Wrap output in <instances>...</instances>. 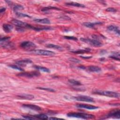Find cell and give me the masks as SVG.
I'll use <instances>...</instances> for the list:
<instances>
[{"label":"cell","mask_w":120,"mask_h":120,"mask_svg":"<svg viewBox=\"0 0 120 120\" xmlns=\"http://www.w3.org/2000/svg\"><path fill=\"white\" fill-rule=\"evenodd\" d=\"M2 28L4 31L6 33L10 32L13 29V27L11 25L9 24H6V23L3 24Z\"/></svg>","instance_id":"d6986e66"},{"label":"cell","mask_w":120,"mask_h":120,"mask_svg":"<svg viewBox=\"0 0 120 120\" xmlns=\"http://www.w3.org/2000/svg\"><path fill=\"white\" fill-rule=\"evenodd\" d=\"M32 61L30 59H25V60H19L15 62L16 64L21 66H25L26 65L32 63Z\"/></svg>","instance_id":"5bb4252c"},{"label":"cell","mask_w":120,"mask_h":120,"mask_svg":"<svg viewBox=\"0 0 120 120\" xmlns=\"http://www.w3.org/2000/svg\"><path fill=\"white\" fill-rule=\"evenodd\" d=\"M109 57L112 59H114L115 60H120V54H119V52L114 53L112 55L110 56Z\"/></svg>","instance_id":"83f0119b"},{"label":"cell","mask_w":120,"mask_h":120,"mask_svg":"<svg viewBox=\"0 0 120 120\" xmlns=\"http://www.w3.org/2000/svg\"><path fill=\"white\" fill-rule=\"evenodd\" d=\"M33 67L36 68L38 70H39L40 71H42L44 72H45V73H50V70L47 68L44 67H41V66H37V65H34L33 66Z\"/></svg>","instance_id":"44dd1931"},{"label":"cell","mask_w":120,"mask_h":120,"mask_svg":"<svg viewBox=\"0 0 120 120\" xmlns=\"http://www.w3.org/2000/svg\"><path fill=\"white\" fill-rule=\"evenodd\" d=\"M64 38L67 39L73 40H77V38L76 37L73 36H64Z\"/></svg>","instance_id":"836d02e7"},{"label":"cell","mask_w":120,"mask_h":120,"mask_svg":"<svg viewBox=\"0 0 120 120\" xmlns=\"http://www.w3.org/2000/svg\"><path fill=\"white\" fill-rule=\"evenodd\" d=\"M49 119L50 120H54V119H59V118H55V117H51L49 118Z\"/></svg>","instance_id":"74e56055"},{"label":"cell","mask_w":120,"mask_h":120,"mask_svg":"<svg viewBox=\"0 0 120 120\" xmlns=\"http://www.w3.org/2000/svg\"><path fill=\"white\" fill-rule=\"evenodd\" d=\"M76 106L78 108H85L86 109L89 110H95L98 108V107L91 105H88V104H76Z\"/></svg>","instance_id":"8fae6325"},{"label":"cell","mask_w":120,"mask_h":120,"mask_svg":"<svg viewBox=\"0 0 120 120\" xmlns=\"http://www.w3.org/2000/svg\"><path fill=\"white\" fill-rule=\"evenodd\" d=\"M37 89L42 90H46L48 91H50V92H55V90L52 89L51 88H44V87H37Z\"/></svg>","instance_id":"4dcf8cb0"},{"label":"cell","mask_w":120,"mask_h":120,"mask_svg":"<svg viewBox=\"0 0 120 120\" xmlns=\"http://www.w3.org/2000/svg\"><path fill=\"white\" fill-rule=\"evenodd\" d=\"M33 21L36 22L43 23V24H50L51 23L50 20L46 18L43 19H34Z\"/></svg>","instance_id":"ac0fdd59"},{"label":"cell","mask_w":120,"mask_h":120,"mask_svg":"<svg viewBox=\"0 0 120 120\" xmlns=\"http://www.w3.org/2000/svg\"><path fill=\"white\" fill-rule=\"evenodd\" d=\"M92 93L94 94L107 96L111 98H119V94L117 92H114V91L101 90H95L92 91Z\"/></svg>","instance_id":"7a4b0ae2"},{"label":"cell","mask_w":120,"mask_h":120,"mask_svg":"<svg viewBox=\"0 0 120 120\" xmlns=\"http://www.w3.org/2000/svg\"><path fill=\"white\" fill-rule=\"evenodd\" d=\"M6 10V8H1L0 9V13H2L3 12H4Z\"/></svg>","instance_id":"8d00e7d4"},{"label":"cell","mask_w":120,"mask_h":120,"mask_svg":"<svg viewBox=\"0 0 120 120\" xmlns=\"http://www.w3.org/2000/svg\"><path fill=\"white\" fill-rule=\"evenodd\" d=\"M50 9H55V10H60V8H57V7H51V6H49V7H44L43 8H42L41 9V11H43V12H45V11H48Z\"/></svg>","instance_id":"4316f807"},{"label":"cell","mask_w":120,"mask_h":120,"mask_svg":"<svg viewBox=\"0 0 120 120\" xmlns=\"http://www.w3.org/2000/svg\"><path fill=\"white\" fill-rule=\"evenodd\" d=\"M22 106L25 108H28L29 109L35 110V111H40L41 110V108L38 105H32V104H23L22 105Z\"/></svg>","instance_id":"7c38bea8"},{"label":"cell","mask_w":120,"mask_h":120,"mask_svg":"<svg viewBox=\"0 0 120 120\" xmlns=\"http://www.w3.org/2000/svg\"><path fill=\"white\" fill-rule=\"evenodd\" d=\"M40 75V73L37 71H31L30 72H21L17 75V76L21 77H24L27 78H32L33 77L38 76Z\"/></svg>","instance_id":"ba28073f"},{"label":"cell","mask_w":120,"mask_h":120,"mask_svg":"<svg viewBox=\"0 0 120 120\" xmlns=\"http://www.w3.org/2000/svg\"><path fill=\"white\" fill-rule=\"evenodd\" d=\"M80 57L83 59H90L91 58H92V56H80Z\"/></svg>","instance_id":"d590c367"},{"label":"cell","mask_w":120,"mask_h":120,"mask_svg":"<svg viewBox=\"0 0 120 120\" xmlns=\"http://www.w3.org/2000/svg\"><path fill=\"white\" fill-rule=\"evenodd\" d=\"M89 71L92 72H96L98 73L101 71V69L100 67L96 66H90L87 68Z\"/></svg>","instance_id":"e0dca14e"},{"label":"cell","mask_w":120,"mask_h":120,"mask_svg":"<svg viewBox=\"0 0 120 120\" xmlns=\"http://www.w3.org/2000/svg\"><path fill=\"white\" fill-rule=\"evenodd\" d=\"M107 29L108 30L110 31H113L116 34L120 35V29L119 28L114 25H110L107 27Z\"/></svg>","instance_id":"4fadbf2b"},{"label":"cell","mask_w":120,"mask_h":120,"mask_svg":"<svg viewBox=\"0 0 120 120\" xmlns=\"http://www.w3.org/2000/svg\"><path fill=\"white\" fill-rule=\"evenodd\" d=\"M12 23L17 26V27H19V28H23L25 29V28H27V29H33L34 26L26 23L25 22H23L22 21H21L20 20H16V19H13L11 21Z\"/></svg>","instance_id":"277c9868"},{"label":"cell","mask_w":120,"mask_h":120,"mask_svg":"<svg viewBox=\"0 0 120 120\" xmlns=\"http://www.w3.org/2000/svg\"><path fill=\"white\" fill-rule=\"evenodd\" d=\"M67 115L69 117H74L83 119H92L95 118V116L94 115L82 112H71L68 113Z\"/></svg>","instance_id":"6da1fadb"},{"label":"cell","mask_w":120,"mask_h":120,"mask_svg":"<svg viewBox=\"0 0 120 120\" xmlns=\"http://www.w3.org/2000/svg\"><path fill=\"white\" fill-rule=\"evenodd\" d=\"M106 11L107 12H116L117 11V9H116L114 8L110 7V8H106Z\"/></svg>","instance_id":"1f68e13d"},{"label":"cell","mask_w":120,"mask_h":120,"mask_svg":"<svg viewBox=\"0 0 120 120\" xmlns=\"http://www.w3.org/2000/svg\"><path fill=\"white\" fill-rule=\"evenodd\" d=\"M68 82L72 84L73 85H75V86H80V85H82V84L81 83V82H80L76 81V80L73 79L68 80Z\"/></svg>","instance_id":"d4e9b609"},{"label":"cell","mask_w":120,"mask_h":120,"mask_svg":"<svg viewBox=\"0 0 120 120\" xmlns=\"http://www.w3.org/2000/svg\"><path fill=\"white\" fill-rule=\"evenodd\" d=\"M90 51V49L89 48H86L85 49H80L77 50L76 51H72V52H73L74 53H77V54H80V53H84L86 52H88Z\"/></svg>","instance_id":"603a6c76"},{"label":"cell","mask_w":120,"mask_h":120,"mask_svg":"<svg viewBox=\"0 0 120 120\" xmlns=\"http://www.w3.org/2000/svg\"><path fill=\"white\" fill-rule=\"evenodd\" d=\"M69 60L71 61H72L74 63H80L81 62V61L80 60H79L78 59H77L76 58H70L69 59Z\"/></svg>","instance_id":"e575fe53"},{"label":"cell","mask_w":120,"mask_h":120,"mask_svg":"<svg viewBox=\"0 0 120 120\" xmlns=\"http://www.w3.org/2000/svg\"><path fill=\"white\" fill-rule=\"evenodd\" d=\"M74 98L77 101H83L86 102H93L94 100L93 98L87 96H79L74 97Z\"/></svg>","instance_id":"9c48e42d"},{"label":"cell","mask_w":120,"mask_h":120,"mask_svg":"<svg viewBox=\"0 0 120 120\" xmlns=\"http://www.w3.org/2000/svg\"><path fill=\"white\" fill-rule=\"evenodd\" d=\"M102 24V22H84L82 23V25L86 27L90 28H93L97 25H99Z\"/></svg>","instance_id":"9a60e30c"},{"label":"cell","mask_w":120,"mask_h":120,"mask_svg":"<svg viewBox=\"0 0 120 120\" xmlns=\"http://www.w3.org/2000/svg\"><path fill=\"white\" fill-rule=\"evenodd\" d=\"M8 67H9L10 68H13L14 69H16V70H18L19 71H23V69L22 68H21L15 65H8Z\"/></svg>","instance_id":"f546056e"},{"label":"cell","mask_w":120,"mask_h":120,"mask_svg":"<svg viewBox=\"0 0 120 120\" xmlns=\"http://www.w3.org/2000/svg\"><path fill=\"white\" fill-rule=\"evenodd\" d=\"M20 46L24 49L29 50L31 52L35 50V48L36 47V45L31 41H25L21 43Z\"/></svg>","instance_id":"5b68a950"},{"label":"cell","mask_w":120,"mask_h":120,"mask_svg":"<svg viewBox=\"0 0 120 120\" xmlns=\"http://www.w3.org/2000/svg\"><path fill=\"white\" fill-rule=\"evenodd\" d=\"M10 37H5L3 38H0V45L1 46L6 49H13L14 47V45L12 43L9 42V39Z\"/></svg>","instance_id":"3957f363"},{"label":"cell","mask_w":120,"mask_h":120,"mask_svg":"<svg viewBox=\"0 0 120 120\" xmlns=\"http://www.w3.org/2000/svg\"><path fill=\"white\" fill-rule=\"evenodd\" d=\"M15 14H16V15L17 16V17H29V18H30L31 17L27 15V14H23V13H20V12H16L15 13Z\"/></svg>","instance_id":"f1b7e54d"},{"label":"cell","mask_w":120,"mask_h":120,"mask_svg":"<svg viewBox=\"0 0 120 120\" xmlns=\"http://www.w3.org/2000/svg\"><path fill=\"white\" fill-rule=\"evenodd\" d=\"M46 47H48V48H53L54 49H56L58 50H62V48L61 46L57 45H55V44H47L46 45Z\"/></svg>","instance_id":"7402d4cb"},{"label":"cell","mask_w":120,"mask_h":120,"mask_svg":"<svg viewBox=\"0 0 120 120\" xmlns=\"http://www.w3.org/2000/svg\"><path fill=\"white\" fill-rule=\"evenodd\" d=\"M36 119H41V120H47L48 119V116L43 113H40L39 114L35 115L34 116Z\"/></svg>","instance_id":"cb8c5ba5"},{"label":"cell","mask_w":120,"mask_h":120,"mask_svg":"<svg viewBox=\"0 0 120 120\" xmlns=\"http://www.w3.org/2000/svg\"><path fill=\"white\" fill-rule=\"evenodd\" d=\"M107 118H114L119 119L120 118V111L119 109H114L110 112L106 116Z\"/></svg>","instance_id":"30bf717a"},{"label":"cell","mask_w":120,"mask_h":120,"mask_svg":"<svg viewBox=\"0 0 120 120\" xmlns=\"http://www.w3.org/2000/svg\"><path fill=\"white\" fill-rule=\"evenodd\" d=\"M24 119H27V120H34L36 119V118L34 116H28V115H23L22 116Z\"/></svg>","instance_id":"d6a6232c"},{"label":"cell","mask_w":120,"mask_h":120,"mask_svg":"<svg viewBox=\"0 0 120 120\" xmlns=\"http://www.w3.org/2000/svg\"><path fill=\"white\" fill-rule=\"evenodd\" d=\"M66 5L68 6H71L78 8H84L85 6L82 4H81L79 3L75 2H66L65 3Z\"/></svg>","instance_id":"ffe728a7"},{"label":"cell","mask_w":120,"mask_h":120,"mask_svg":"<svg viewBox=\"0 0 120 120\" xmlns=\"http://www.w3.org/2000/svg\"><path fill=\"white\" fill-rule=\"evenodd\" d=\"M80 40L83 42L89 44L91 46L94 47H100L102 45V43L100 42L99 41L95 39H89V38H81Z\"/></svg>","instance_id":"8992f818"},{"label":"cell","mask_w":120,"mask_h":120,"mask_svg":"<svg viewBox=\"0 0 120 120\" xmlns=\"http://www.w3.org/2000/svg\"><path fill=\"white\" fill-rule=\"evenodd\" d=\"M17 97L21 99H27V100H31L34 98V96L33 95L29 94H21L17 96Z\"/></svg>","instance_id":"2e32d148"},{"label":"cell","mask_w":120,"mask_h":120,"mask_svg":"<svg viewBox=\"0 0 120 120\" xmlns=\"http://www.w3.org/2000/svg\"><path fill=\"white\" fill-rule=\"evenodd\" d=\"M31 52L34 54L40 55H44V56H53L55 53L52 51H49V50H34Z\"/></svg>","instance_id":"52a82bcc"},{"label":"cell","mask_w":120,"mask_h":120,"mask_svg":"<svg viewBox=\"0 0 120 120\" xmlns=\"http://www.w3.org/2000/svg\"><path fill=\"white\" fill-rule=\"evenodd\" d=\"M13 10L14 11H15V13L16 12H17V11L18 10H22L24 9V8L21 5H20V4H16L15 5L14 7H13Z\"/></svg>","instance_id":"484cf974"}]
</instances>
